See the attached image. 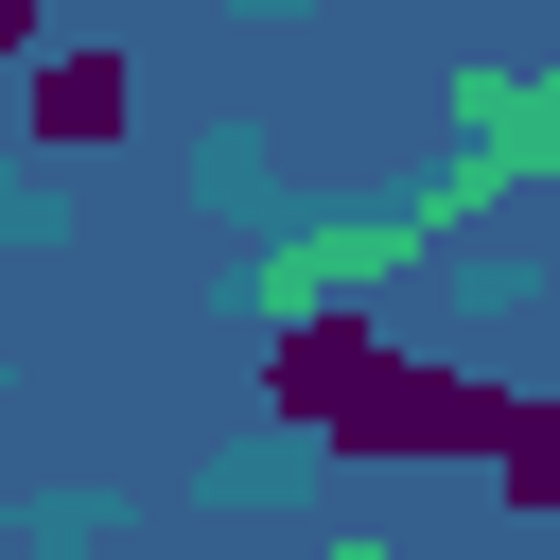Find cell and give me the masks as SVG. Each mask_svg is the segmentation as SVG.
<instances>
[{"label":"cell","mask_w":560,"mask_h":560,"mask_svg":"<svg viewBox=\"0 0 560 560\" xmlns=\"http://www.w3.org/2000/svg\"><path fill=\"white\" fill-rule=\"evenodd\" d=\"M105 122H122V70H105V52L35 70V140H105Z\"/></svg>","instance_id":"2"},{"label":"cell","mask_w":560,"mask_h":560,"mask_svg":"<svg viewBox=\"0 0 560 560\" xmlns=\"http://www.w3.org/2000/svg\"><path fill=\"white\" fill-rule=\"evenodd\" d=\"M280 420H315L332 455H455V472H490L508 508H560V402L542 385H472V368H402L385 332H298L280 368Z\"/></svg>","instance_id":"1"},{"label":"cell","mask_w":560,"mask_h":560,"mask_svg":"<svg viewBox=\"0 0 560 560\" xmlns=\"http://www.w3.org/2000/svg\"><path fill=\"white\" fill-rule=\"evenodd\" d=\"M35 35H52V0H0V52H35Z\"/></svg>","instance_id":"3"}]
</instances>
